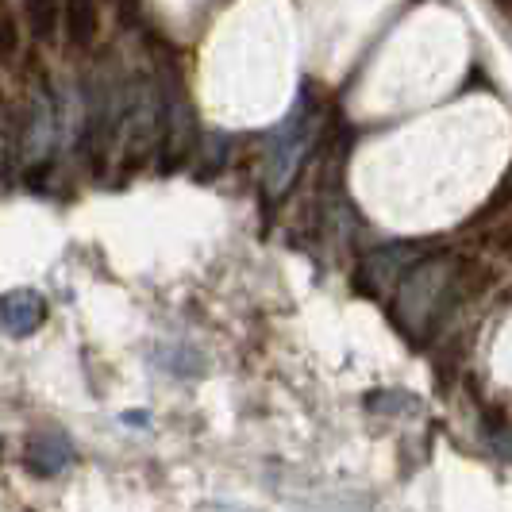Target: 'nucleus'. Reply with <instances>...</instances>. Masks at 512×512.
Instances as JSON below:
<instances>
[{"mask_svg": "<svg viewBox=\"0 0 512 512\" xmlns=\"http://www.w3.org/2000/svg\"><path fill=\"white\" fill-rule=\"evenodd\" d=\"M451 274H455V258L428 255L416 270H409L405 282L397 285L389 312H393V324H397V332L405 335V339H412V343H432V335L459 308Z\"/></svg>", "mask_w": 512, "mask_h": 512, "instance_id": "f257e3e1", "label": "nucleus"}, {"mask_svg": "<svg viewBox=\"0 0 512 512\" xmlns=\"http://www.w3.org/2000/svg\"><path fill=\"white\" fill-rule=\"evenodd\" d=\"M81 108H85V162L93 178H104L108 166L120 154L124 120H128V74L112 58V66H93L81 85Z\"/></svg>", "mask_w": 512, "mask_h": 512, "instance_id": "f03ea898", "label": "nucleus"}, {"mask_svg": "<svg viewBox=\"0 0 512 512\" xmlns=\"http://www.w3.org/2000/svg\"><path fill=\"white\" fill-rule=\"evenodd\" d=\"M162 147V89L154 70H131L128 74V120H124V139H120V178L116 185H128L135 174L158 162Z\"/></svg>", "mask_w": 512, "mask_h": 512, "instance_id": "7ed1b4c3", "label": "nucleus"}, {"mask_svg": "<svg viewBox=\"0 0 512 512\" xmlns=\"http://www.w3.org/2000/svg\"><path fill=\"white\" fill-rule=\"evenodd\" d=\"M158 77V89H162V147H158V166L162 174H178L185 170V162L197 154L201 147V120H197V108L189 97V85L181 70L174 66L170 54H162V74Z\"/></svg>", "mask_w": 512, "mask_h": 512, "instance_id": "20e7f679", "label": "nucleus"}, {"mask_svg": "<svg viewBox=\"0 0 512 512\" xmlns=\"http://www.w3.org/2000/svg\"><path fill=\"white\" fill-rule=\"evenodd\" d=\"M436 243H420V239H389L382 247L366 251L359 262V274H355V289L362 297H385V293H397V285L409 278V270H416L428 251Z\"/></svg>", "mask_w": 512, "mask_h": 512, "instance_id": "39448f33", "label": "nucleus"}, {"mask_svg": "<svg viewBox=\"0 0 512 512\" xmlns=\"http://www.w3.org/2000/svg\"><path fill=\"white\" fill-rule=\"evenodd\" d=\"M308 143H312V124H308L305 112H293L285 124H278L266 135V185H270V193H282L293 181Z\"/></svg>", "mask_w": 512, "mask_h": 512, "instance_id": "423d86ee", "label": "nucleus"}, {"mask_svg": "<svg viewBox=\"0 0 512 512\" xmlns=\"http://www.w3.org/2000/svg\"><path fill=\"white\" fill-rule=\"evenodd\" d=\"M101 43V0H62V51L89 58Z\"/></svg>", "mask_w": 512, "mask_h": 512, "instance_id": "0eeeda50", "label": "nucleus"}, {"mask_svg": "<svg viewBox=\"0 0 512 512\" xmlns=\"http://www.w3.org/2000/svg\"><path fill=\"white\" fill-rule=\"evenodd\" d=\"M16 16L31 51H54L62 43V0H20Z\"/></svg>", "mask_w": 512, "mask_h": 512, "instance_id": "6e6552de", "label": "nucleus"}, {"mask_svg": "<svg viewBox=\"0 0 512 512\" xmlns=\"http://www.w3.org/2000/svg\"><path fill=\"white\" fill-rule=\"evenodd\" d=\"M74 459V443L62 432H35L24 447V466L39 478H51L58 470H66Z\"/></svg>", "mask_w": 512, "mask_h": 512, "instance_id": "1a4fd4ad", "label": "nucleus"}, {"mask_svg": "<svg viewBox=\"0 0 512 512\" xmlns=\"http://www.w3.org/2000/svg\"><path fill=\"white\" fill-rule=\"evenodd\" d=\"M0 320H4V328H8V332L31 335L43 320H47V305H43V297H39V293L20 289V293H8V297L0 301Z\"/></svg>", "mask_w": 512, "mask_h": 512, "instance_id": "9d476101", "label": "nucleus"}, {"mask_svg": "<svg viewBox=\"0 0 512 512\" xmlns=\"http://www.w3.org/2000/svg\"><path fill=\"white\" fill-rule=\"evenodd\" d=\"M24 27H20V16L16 8L0 4V74L12 70L20 58H24Z\"/></svg>", "mask_w": 512, "mask_h": 512, "instance_id": "9b49d317", "label": "nucleus"}, {"mask_svg": "<svg viewBox=\"0 0 512 512\" xmlns=\"http://www.w3.org/2000/svg\"><path fill=\"white\" fill-rule=\"evenodd\" d=\"M509 205H512V166L505 170V174H501V181L493 185V193L486 197V205H482L478 212H474V216H470V220H466V228H474V224H482V220H493V216H501V212H505Z\"/></svg>", "mask_w": 512, "mask_h": 512, "instance_id": "f8f14e48", "label": "nucleus"}, {"mask_svg": "<svg viewBox=\"0 0 512 512\" xmlns=\"http://www.w3.org/2000/svg\"><path fill=\"white\" fill-rule=\"evenodd\" d=\"M112 4H116V24L124 31L143 24V0H112Z\"/></svg>", "mask_w": 512, "mask_h": 512, "instance_id": "ddd939ff", "label": "nucleus"}, {"mask_svg": "<svg viewBox=\"0 0 512 512\" xmlns=\"http://www.w3.org/2000/svg\"><path fill=\"white\" fill-rule=\"evenodd\" d=\"M497 251H501L505 258H512V224L501 231V235H497Z\"/></svg>", "mask_w": 512, "mask_h": 512, "instance_id": "4468645a", "label": "nucleus"}, {"mask_svg": "<svg viewBox=\"0 0 512 512\" xmlns=\"http://www.w3.org/2000/svg\"><path fill=\"white\" fill-rule=\"evenodd\" d=\"M497 8H505V12H512V0H493Z\"/></svg>", "mask_w": 512, "mask_h": 512, "instance_id": "2eb2a0df", "label": "nucleus"}]
</instances>
